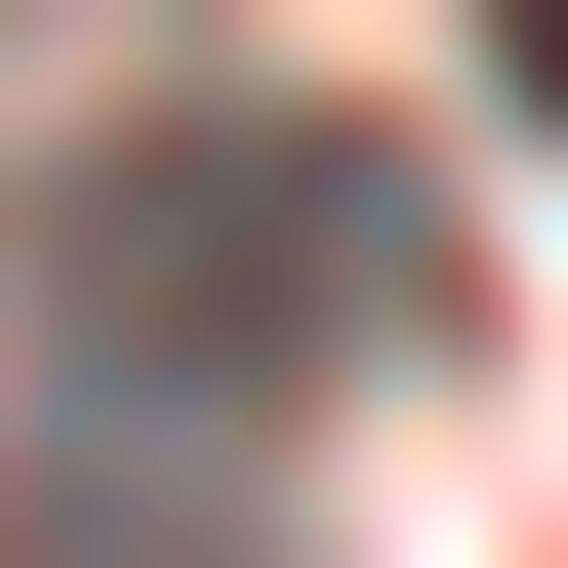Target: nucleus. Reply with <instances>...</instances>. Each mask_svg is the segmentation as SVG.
<instances>
[{
  "label": "nucleus",
  "mask_w": 568,
  "mask_h": 568,
  "mask_svg": "<svg viewBox=\"0 0 568 568\" xmlns=\"http://www.w3.org/2000/svg\"><path fill=\"white\" fill-rule=\"evenodd\" d=\"M366 325H406V163H325V122H122L41 203V406H122V447H284Z\"/></svg>",
  "instance_id": "f257e3e1"
},
{
  "label": "nucleus",
  "mask_w": 568,
  "mask_h": 568,
  "mask_svg": "<svg viewBox=\"0 0 568 568\" xmlns=\"http://www.w3.org/2000/svg\"><path fill=\"white\" fill-rule=\"evenodd\" d=\"M0 568H244V447H122V406H41V487H0Z\"/></svg>",
  "instance_id": "f03ea898"
},
{
  "label": "nucleus",
  "mask_w": 568,
  "mask_h": 568,
  "mask_svg": "<svg viewBox=\"0 0 568 568\" xmlns=\"http://www.w3.org/2000/svg\"><path fill=\"white\" fill-rule=\"evenodd\" d=\"M487 41H528V82H568V0H487Z\"/></svg>",
  "instance_id": "7ed1b4c3"
}]
</instances>
